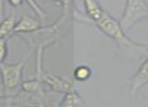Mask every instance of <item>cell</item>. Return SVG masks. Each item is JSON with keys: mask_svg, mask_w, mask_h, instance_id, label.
Returning <instances> with one entry per match:
<instances>
[{"mask_svg": "<svg viewBox=\"0 0 148 107\" xmlns=\"http://www.w3.org/2000/svg\"><path fill=\"white\" fill-rule=\"evenodd\" d=\"M146 84H148V57L138 68L137 72L129 80L128 86H129L130 100H133L136 93L143 88Z\"/></svg>", "mask_w": 148, "mask_h": 107, "instance_id": "5", "label": "cell"}, {"mask_svg": "<svg viewBox=\"0 0 148 107\" xmlns=\"http://www.w3.org/2000/svg\"><path fill=\"white\" fill-rule=\"evenodd\" d=\"M4 98H5V93H4V90H3L2 85L0 84V99H4Z\"/></svg>", "mask_w": 148, "mask_h": 107, "instance_id": "16", "label": "cell"}, {"mask_svg": "<svg viewBox=\"0 0 148 107\" xmlns=\"http://www.w3.org/2000/svg\"><path fill=\"white\" fill-rule=\"evenodd\" d=\"M4 4L5 0H0V22L4 19Z\"/></svg>", "mask_w": 148, "mask_h": 107, "instance_id": "15", "label": "cell"}, {"mask_svg": "<svg viewBox=\"0 0 148 107\" xmlns=\"http://www.w3.org/2000/svg\"><path fill=\"white\" fill-rule=\"evenodd\" d=\"M53 1H56V2L60 3L62 6V9H66V10L73 9L74 0H53Z\"/></svg>", "mask_w": 148, "mask_h": 107, "instance_id": "13", "label": "cell"}, {"mask_svg": "<svg viewBox=\"0 0 148 107\" xmlns=\"http://www.w3.org/2000/svg\"><path fill=\"white\" fill-rule=\"evenodd\" d=\"M16 22L17 18L14 13L4 17V19L0 22V37L1 39H7V37H11Z\"/></svg>", "mask_w": 148, "mask_h": 107, "instance_id": "9", "label": "cell"}, {"mask_svg": "<svg viewBox=\"0 0 148 107\" xmlns=\"http://www.w3.org/2000/svg\"><path fill=\"white\" fill-rule=\"evenodd\" d=\"M7 56H8V47H7L6 39H0V64L4 63Z\"/></svg>", "mask_w": 148, "mask_h": 107, "instance_id": "12", "label": "cell"}, {"mask_svg": "<svg viewBox=\"0 0 148 107\" xmlns=\"http://www.w3.org/2000/svg\"><path fill=\"white\" fill-rule=\"evenodd\" d=\"M25 1L29 3V5L32 7V9L35 11L36 14L39 16V18L41 19L42 21H45L46 17H47V14H46L45 10H44V9L42 8L39 4H38L37 1H36V0H25Z\"/></svg>", "mask_w": 148, "mask_h": 107, "instance_id": "11", "label": "cell"}, {"mask_svg": "<svg viewBox=\"0 0 148 107\" xmlns=\"http://www.w3.org/2000/svg\"><path fill=\"white\" fill-rule=\"evenodd\" d=\"M38 107H49V106H47V105H41V106H38Z\"/></svg>", "mask_w": 148, "mask_h": 107, "instance_id": "17", "label": "cell"}, {"mask_svg": "<svg viewBox=\"0 0 148 107\" xmlns=\"http://www.w3.org/2000/svg\"><path fill=\"white\" fill-rule=\"evenodd\" d=\"M146 18H148V3L145 0H130L125 3V8L119 21L126 31Z\"/></svg>", "mask_w": 148, "mask_h": 107, "instance_id": "3", "label": "cell"}, {"mask_svg": "<svg viewBox=\"0 0 148 107\" xmlns=\"http://www.w3.org/2000/svg\"><path fill=\"white\" fill-rule=\"evenodd\" d=\"M74 79L79 82H85V81L89 80L92 76V70L90 67L85 66V65H80V66L76 67L73 73Z\"/></svg>", "mask_w": 148, "mask_h": 107, "instance_id": "10", "label": "cell"}, {"mask_svg": "<svg viewBox=\"0 0 148 107\" xmlns=\"http://www.w3.org/2000/svg\"><path fill=\"white\" fill-rule=\"evenodd\" d=\"M27 58L15 64H0L1 85L5 93V100L12 98L21 90L23 84V73Z\"/></svg>", "mask_w": 148, "mask_h": 107, "instance_id": "2", "label": "cell"}, {"mask_svg": "<svg viewBox=\"0 0 148 107\" xmlns=\"http://www.w3.org/2000/svg\"><path fill=\"white\" fill-rule=\"evenodd\" d=\"M145 49H148V45H145Z\"/></svg>", "mask_w": 148, "mask_h": 107, "instance_id": "18", "label": "cell"}, {"mask_svg": "<svg viewBox=\"0 0 148 107\" xmlns=\"http://www.w3.org/2000/svg\"><path fill=\"white\" fill-rule=\"evenodd\" d=\"M95 24L101 33L113 39L119 47H145L146 45L135 43L128 37L120 21L112 16L108 11L103 12L101 19Z\"/></svg>", "mask_w": 148, "mask_h": 107, "instance_id": "1", "label": "cell"}, {"mask_svg": "<svg viewBox=\"0 0 148 107\" xmlns=\"http://www.w3.org/2000/svg\"><path fill=\"white\" fill-rule=\"evenodd\" d=\"M36 78L40 79L41 82L49 87L51 91L59 93V94H65L67 92L76 90L75 84L71 80L65 78V77L59 76V75L50 74V73H46L43 71L42 74Z\"/></svg>", "mask_w": 148, "mask_h": 107, "instance_id": "4", "label": "cell"}, {"mask_svg": "<svg viewBox=\"0 0 148 107\" xmlns=\"http://www.w3.org/2000/svg\"><path fill=\"white\" fill-rule=\"evenodd\" d=\"M82 2L87 18L91 22L97 23L106 10L101 7L97 0H82Z\"/></svg>", "mask_w": 148, "mask_h": 107, "instance_id": "7", "label": "cell"}, {"mask_svg": "<svg viewBox=\"0 0 148 107\" xmlns=\"http://www.w3.org/2000/svg\"><path fill=\"white\" fill-rule=\"evenodd\" d=\"M42 27V24L37 18L29 14H23L21 18L17 20L15 27L12 31L13 35H21L32 33L34 31H37Z\"/></svg>", "mask_w": 148, "mask_h": 107, "instance_id": "6", "label": "cell"}, {"mask_svg": "<svg viewBox=\"0 0 148 107\" xmlns=\"http://www.w3.org/2000/svg\"><path fill=\"white\" fill-rule=\"evenodd\" d=\"M82 98L76 90L63 94L57 107H78L82 104Z\"/></svg>", "mask_w": 148, "mask_h": 107, "instance_id": "8", "label": "cell"}, {"mask_svg": "<svg viewBox=\"0 0 148 107\" xmlns=\"http://www.w3.org/2000/svg\"><path fill=\"white\" fill-rule=\"evenodd\" d=\"M147 3H148V0H147Z\"/></svg>", "mask_w": 148, "mask_h": 107, "instance_id": "20", "label": "cell"}, {"mask_svg": "<svg viewBox=\"0 0 148 107\" xmlns=\"http://www.w3.org/2000/svg\"><path fill=\"white\" fill-rule=\"evenodd\" d=\"M7 1H8V3L11 5V6L18 7L23 4V2H25V0H7Z\"/></svg>", "mask_w": 148, "mask_h": 107, "instance_id": "14", "label": "cell"}, {"mask_svg": "<svg viewBox=\"0 0 148 107\" xmlns=\"http://www.w3.org/2000/svg\"><path fill=\"white\" fill-rule=\"evenodd\" d=\"M0 39H1V37H0Z\"/></svg>", "mask_w": 148, "mask_h": 107, "instance_id": "21", "label": "cell"}, {"mask_svg": "<svg viewBox=\"0 0 148 107\" xmlns=\"http://www.w3.org/2000/svg\"><path fill=\"white\" fill-rule=\"evenodd\" d=\"M129 1H130V0H126V2H129Z\"/></svg>", "mask_w": 148, "mask_h": 107, "instance_id": "19", "label": "cell"}]
</instances>
